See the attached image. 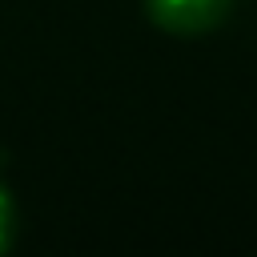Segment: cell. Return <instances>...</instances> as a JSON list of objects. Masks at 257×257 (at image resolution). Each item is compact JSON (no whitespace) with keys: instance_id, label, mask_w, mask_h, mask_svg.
Here are the masks:
<instances>
[{"instance_id":"1","label":"cell","mask_w":257,"mask_h":257,"mask_svg":"<svg viewBox=\"0 0 257 257\" xmlns=\"http://www.w3.org/2000/svg\"><path fill=\"white\" fill-rule=\"evenodd\" d=\"M145 12L161 32L205 36L233 12V0H145Z\"/></svg>"},{"instance_id":"2","label":"cell","mask_w":257,"mask_h":257,"mask_svg":"<svg viewBox=\"0 0 257 257\" xmlns=\"http://www.w3.org/2000/svg\"><path fill=\"white\" fill-rule=\"evenodd\" d=\"M12 241H16V205H12L8 185L0 181V253H8Z\"/></svg>"}]
</instances>
